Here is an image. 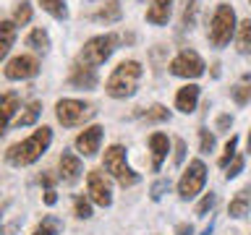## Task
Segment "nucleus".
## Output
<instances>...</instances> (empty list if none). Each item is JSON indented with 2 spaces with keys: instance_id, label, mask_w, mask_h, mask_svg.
<instances>
[{
  "instance_id": "nucleus-27",
  "label": "nucleus",
  "mask_w": 251,
  "mask_h": 235,
  "mask_svg": "<svg viewBox=\"0 0 251 235\" xmlns=\"http://www.w3.org/2000/svg\"><path fill=\"white\" fill-rule=\"evenodd\" d=\"M29 21H31V5L19 3V8H16V13H13V24L16 26H26Z\"/></svg>"
},
{
  "instance_id": "nucleus-32",
  "label": "nucleus",
  "mask_w": 251,
  "mask_h": 235,
  "mask_svg": "<svg viewBox=\"0 0 251 235\" xmlns=\"http://www.w3.org/2000/svg\"><path fill=\"white\" fill-rule=\"evenodd\" d=\"M215 201H217V196H215V193H207V196H204V199L199 201V207H196V214L204 217L212 207H215Z\"/></svg>"
},
{
  "instance_id": "nucleus-1",
  "label": "nucleus",
  "mask_w": 251,
  "mask_h": 235,
  "mask_svg": "<svg viewBox=\"0 0 251 235\" xmlns=\"http://www.w3.org/2000/svg\"><path fill=\"white\" fill-rule=\"evenodd\" d=\"M50 141H52V131L47 128V125H42L34 136H29V139H24L21 144H13L11 149H8V162L16 164V167H24V164H31V162H37L39 157H42L47 152V146H50Z\"/></svg>"
},
{
  "instance_id": "nucleus-25",
  "label": "nucleus",
  "mask_w": 251,
  "mask_h": 235,
  "mask_svg": "<svg viewBox=\"0 0 251 235\" xmlns=\"http://www.w3.org/2000/svg\"><path fill=\"white\" fill-rule=\"evenodd\" d=\"M141 118H144L147 123H162V120H168V118H170V113L162 105H152L147 113H141Z\"/></svg>"
},
{
  "instance_id": "nucleus-6",
  "label": "nucleus",
  "mask_w": 251,
  "mask_h": 235,
  "mask_svg": "<svg viewBox=\"0 0 251 235\" xmlns=\"http://www.w3.org/2000/svg\"><path fill=\"white\" fill-rule=\"evenodd\" d=\"M55 115L63 125L74 128V125H81L84 120H89L94 115V105L89 102H81V99H60L55 105Z\"/></svg>"
},
{
  "instance_id": "nucleus-2",
  "label": "nucleus",
  "mask_w": 251,
  "mask_h": 235,
  "mask_svg": "<svg viewBox=\"0 0 251 235\" xmlns=\"http://www.w3.org/2000/svg\"><path fill=\"white\" fill-rule=\"evenodd\" d=\"M139 78H141V66L136 60H123L113 73H110L107 84H105V92L115 99H126L136 92L139 86Z\"/></svg>"
},
{
  "instance_id": "nucleus-39",
  "label": "nucleus",
  "mask_w": 251,
  "mask_h": 235,
  "mask_svg": "<svg viewBox=\"0 0 251 235\" xmlns=\"http://www.w3.org/2000/svg\"><path fill=\"white\" fill-rule=\"evenodd\" d=\"M55 201H58V196H55V191H52V188H50V191L45 193V204H47V207H52Z\"/></svg>"
},
{
  "instance_id": "nucleus-7",
  "label": "nucleus",
  "mask_w": 251,
  "mask_h": 235,
  "mask_svg": "<svg viewBox=\"0 0 251 235\" xmlns=\"http://www.w3.org/2000/svg\"><path fill=\"white\" fill-rule=\"evenodd\" d=\"M204 180H207V167H204L201 160H194L191 164H188V170L178 180V196L183 201L194 199V196L204 188Z\"/></svg>"
},
{
  "instance_id": "nucleus-28",
  "label": "nucleus",
  "mask_w": 251,
  "mask_h": 235,
  "mask_svg": "<svg viewBox=\"0 0 251 235\" xmlns=\"http://www.w3.org/2000/svg\"><path fill=\"white\" fill-rule=\"evenodd\" d=\"M58 230H60V222L55 217H45L42 219V225L34 230V235H58Z\"/></svg>"
},
{
  "instance_id": "nucleus-35",
  "label": "nucleus",
  "mask_w": 251,
  "mask_h": 235,
  "mask_svg": "<svg viewBox=\"0 0 251 235\" xmlns=\"http://www.w3.org/2000/svg\"><path fill=\"white\" fill-rule=\"evenodd\" d=\"M241 170H243V157H235V160H233V164H230V167H227V172H225V178L230 180V178H235V175H238Z\"/></svg>"
},
{
  "instance_id": "nucleus-17",
  "label": "nucleus",
  "mask_w": 251,
  "mask_h": 235,
  "mask_svg": "<svg viewBox=\"0 0 251 235\" xmlns=\"http://www.w3.org/2000/svg\"><path fill=\"white\" fill-rule=\"evenodd\" d=\"M78 175H81V160L71 152H63L60 154V178L74 183V180H78Z\"/></svg>"
},
{
  "instance_id": "nucleus-26",
  "label": "nucleus",
  "mask_w": 251,
  "mask_h": 235,
  "mask_svg": "<svg viewBox=\"0 0 251 235\" xmlns=\"http://www.w3.org/2000/svg\"><path fill=\"white\" fill-rule=\"evenodd\" d=\"M199 8H201V0H188V3H186V8H183V26H186V29L196 24Z\"/></svg>"
},
{
  "instance_id": "nucleus-15",
  "label": "nucleus",
  "mask_w": 251,
  "mask_h": 235,
  "mask_svg": "<svg viewBox=\"0 0 251 235\" xmlns=\"http://www.w3.org/2000/svg\"><path fill=\"white\" fill-rule=\"evenodd\" d=\"M149 146H152V170L157 172L162 167V160L168 157L170 141H168L165 133H152V136H149Z\"/></svg>"
},
{
  "instance_id": "nucleus-31",
  "label": "nucleus",
  "mask_w": 251,
  "mask_h": 235,
  "mask_svg": "<svg viewBox=\"0 0 251 235\" xmlns=\"http://www.w3.org/2000/svg\"><path fill=\"white\" fill-rule=\"evenodd\" d=\"M121 16V5H118V0H113V3H107V8H102V11L94 16V19H105V21H113Z\"/></svg>"
},
{
  "instance_id": "nucleus-21",
  "label": "nucleus",
  "mask_w": 251,
  "mask_h": 235,
  "mask_svg": "<svg viewBox=\"0 0 251 235\" xmlns=\"http://www.w3.org/2000/svg\"><path fill=\"white\" fill-rule=\"evenodd\" d=\"M39 113H42V105H39V102H29L26 110L16 118V125H19V128H21V125H31L39 118Z\"/></svg>"
},
{
  "instance_id": "nucleus-3",
  "label": "nucleus",
  "mask_w": 251,
  "mask_h": 235,
  "mask_svg": "<svg viewBox=\"0 0 251 235\" xmlns=\"http://www.w3.org/2000/svg\"><path fill=\"white\" fill-rule=\"evenodd\" d=\"M118 47V34H100V37H92L89 42L81 47V52H78V63H84V66H100V63H105L110 55L115 52Z\"/></svg>"
},
{
  "instance_id": "nucleus-10",
  "label": "nucleus",
  "mask_w": 251,
  "mask_h": 235,
  "mask_svg": "<svg viewBox=\"0 0 251 235\" xmlns=\"http://www.w3.org/2000/svg\"><path fill=\"white\" fill-rule=\"evenodd\" d=\"M39 73V63L31 58V55H19L5 66V76L11 81H21V78H31Z\"/></svg>"
},
{
  "instance_id": "nucleus-34",
  "label": "nucleus",
  "mask_w": 251,
  "mask_h": 235,
  "mask_svg": "<svg viewBox=\"0 0 251 235\" xmlns=\"http://www.w3.org/2000/svg\"><path fill=\"white\" fill-rule=\"evenodd\" d=\"M170 188V180H157V183L152 186V199L157 201V199H162V193Z\"/></svg>"
},
{
  "instance_id": "nucleus-37",
  "label": "nucleus",
  "mask_w": 251,
  "mask_h": 235,
  "mask_svg": "<svg viewBox=\"0 0 251 235\" xmlns=\"http://www.w3.org/2000/svg\"><path fill=\"white\" fill-rule=\"evenodd\" d=\"M176 235H194V225L180 222V225H178V230H176Z\"/></svg>"
},
{
  "instance_id": "nucleus-19",
  "label": "nucleus",
  "mask_w": 251,
  "mask_h": 235,
  "mask_svg": "<svg viewBox=\"0 0 251 235\" xmlns=\"http://www.w3.org/2000/svg\"><path fill=\"white\" fill-rule=\"evenodd\" d=\"M233 99L238 102V105H246V102L251 99V73H243L241 81L233 86Z\"/></svg>"
},
{
  "instance_id": "nucleus-22",
  "label": "nucleus",
  "mask_w": 251,
  "mask_h": 235,
  "mask_svg": "<svg viewBox=\"0 0 251 235\" xmlns=\"http://www.w3.org/2000/svg\"><path fill=\"white\" fill-rule=\"evenodd\" d=\"M39 5H42L50 16H55V19H66L68 16L66 0H39Z\"/></svg>"
},
{
  "instance_id": "nucleus-36",
  "label": "nucleus",
  "mask_w": 251,
  "mask_h": 235,
  "mask_svg": "<svg viewBox=\"0 0 251 235\" xmlns=\"http://www.w3.org/2000/svg\"><path fill=\"white\" fill-rule=\"evenodd\" d=\"M183 157H186V141L178 139V141H176V157H173V162L180 164V162H183Z\"/></svg>"
},
{
  "instance_id": "nucleus-14",
  "label": "nucleus",
  "mask_w": 251,
  "mask_h": 235,
  "mask_svg": "<svg viewBox=\"0 0 251 235\" xmlns=\"http://www.w3.org/2000/svg\"><path fill=\"white\" fill-rule=\"evenodd\" d=\"M196 102H199V86L196 84H186L178 89V97H176V107L180 113H194L196 110Z\"/></svg>"
},
{
  "instance_id": "nucleus-13",
  "label": "nucleus",
  "mask_w": 251,
  "mask_h": 235,
  "mask_svg": "<svg viewBox=\"0 0 251 235\" xmlns=\"http://www.w3.org/2000/svg\"><path fill=\"white\" fill-rule=\"evenodd\" d=\"M16 110H19V94L16 92L0 94V136L5 133V128H8V123H11Z\"/></svg>"
},
{
  "instance_id": "nucleus-40",
  "label": "nucleus",
  "mask_w": 251,
  "mask_h": 235,
  "mask_svg": "<svg viewBox=\"0 0 251 235\" xmlns=\"http://www.w3.org/2000/svg\"><path fill=\"white\" fill-rule=\"evenodd\" d=\"M249 152H251V131H249Z\"/></svg>"
},
{
  "instance_id": "nucleus-29",
  "label": "nucleus",
  "mask_w": 251,
  "mask_h": 235,
  "mask_svg": "<svg viewBox=\"0 0 251 235\" xmlns=\"http://www.w3.org/2000/svg\"><path fill=\"white\" fill-rule=\"evenodd\" d=\"M74 209H76L78 219H89L92 217V207H89V201H86L84 196H76V199H74Z\"/></svg>"
},
{
  "instance_id": "nucleus-23",
  "label": "nucleus",
  "mask_w": 251,
  "mask_h": 235,
  "mask_svg": "<svg viewBox=\"0 0 251 235\" xmlns=\"http://www.w3.org/2000/svg\"><path fill=\"white\" fill-rule=\"evenodd\" d=\"M26 42H29V47H34V50L45 52L47 47H50V37H47V31H45V29H34V31L29 34Z\"/></svg>"
},
{
  "instance_id": "nucleus-33",
  "label": "nucleus",
  "mask_w": 251,
  "mask_h": 235,
  "mask_svg": "<svg viewBox=\"0 0 251 235\" xmlns=\"http://www.w3.org/2000/svg\"><path fill=\"white\" fill-rule=\"evenodd\" d=\"M199 136H201V152H212V149H215V136H212L207 128H201Z\"/></svg>"
},
{
  "instance_id": "nucleus-8",
  "label": "nucleus",
  "mask_w": 251,
  "mask_h": 235,
  "mask_svg": "<svg viewBox=\"0 0 251 235\" xmlns=\"http://www.w3.org/2000/svg\"><path fill=\"white\" fill-rule=\"evenodd\" d=\"M170 73L180 78H199L204 73V60L199 58L196 50H183L178 52L170 63Z\"/></svg>"
},
{
  "instance_id": "nucleus-30",
  "label": "nucleus",
  "mask_w": 251,
  "mask_h": 235,
  "mask_svg": "<svg viewBox=\"0 0 251 235\" xmlns=\"http://www.w3.org/2000/svg\"><path fill=\"white\" fill-rule=\"evenodd\" d=\"M235 146H238V139L230 136V139H227V144H225V154L220 157V167H227V164H230V160L235 157Z\"/></svg>"
},
{
  "instance_id": "nucleus-24",
  "label": "nucleus",
  "mask_w": 251,
  "mask_h": 235,
  "mask_svg": "<svg viewBox=\"0 0 251 235\" xmlns=\"http://www.w3.org/2000/svg\"><path fill=\"white\" fill-rule=\"evenodd\" d=\"M227 212H230V217H243L249 212V199H246V191H241L235 199L230 201V207H227Z\"/></svg>"
},
{
  "instance_id": "nucleus-11",
  "label": "nucleus",
  "mask_w": 251,
  "mask_h": 235,
  "mask_svg": "<svg viewBox=\"0 0 251 235\" xmlns=\"http://www.w3.org/2000/svg\"><path fill=\"white\" fill-rule=\"evenodd\" d=\"M100 141H102V128L100 125H92V128H86L76 136V149L84 157H94L100 149Z\"/></svg>"
},
{
  "instance_id": "nucleus-12",
  "label": "nucleus",
  "mask_w": 251,
  "mask_h": 235,
  "mask_svg": "<svg viewBox=\"0 0 251 235\" xmlns=\"http://www.w3.org/2000/svg\"><path fill=\"white\" fill-rule=\"evenodd\" d=\"M71 84L76 86V89H94L97 86V70L92 66H84V63L76 60V66L71 68Z\"/></svg>"
},
{
  "instance_id": "nucleus-9",
  "label": "nucleus",
  "mask_w": 251,
  "mask_h": 235,
  "mask_svg": "<svg viewBox=\"0 0 251 235\" xmlns=\"http://www.w3.org/2000/svg\"><path fill=\"white\" fill-rule=\"evenodd\" d=\"M86 188H89V196H92L94 204H100V207H110V204H113V191H110V180L105 178V172L89 170V175H86Z\"/></svg>"
},
{
  "instance_id": "nucleus-20",
  "label": "nucleus",
  "mask_w": 251,
  "mask_h": 235,
  "mask_svg": "<svg viewBox=\"0 0 251 235\" xmlns=\"http://www.w3.org/2000/svg\"><path fill=\"white\" fill-rule=\"evenodd\" d=\"M238 52L241 55L251 52V19H243L238 24Z\"/></svg>"
},
{
  "instance_id": "nucleus-38",
  "label": "nucleus",
  "mask_w": 251,
  "mask_h": 235,
  "mask_svg": "<svg viewBox=\"0 0 251 235\" xmlns=\"http://www.w3.org/2000/svg\"><path fill=\"white\" fill-rule=\"evenodd\" d=\"M227 125H230V115H220V120H217V128H220V131H225Z\"/></svg>"
},
{
  "instance_id": "nucleus-18",
  "label": "nucleus",
  "mask_w": 251,
  "mask_h": 235,
  "mask_svg": "<svg viewBox=\"0 0 251 235\" xmlns=\"http://www.w3.org/2000/svg\"><path fill=\"white\" fill-rule=\"evenodd\" d=\"M16 42V24L13 21H0V60L11 52Z\"/></svg>"
},
{
  "instance_id": "nucleus-16",
  "label": "nucleus",
  "mask_w": 251,
  "mask_h": 235,
  "mask_svg": "<svg viewBox=\"0 0 251 235\" xmlns=\"http://www.w3.org/2000/svg\"><path fill=\"white\" fill-rule=\"evenodd\" d=\"M170 11H173V0H154L147 8V21L154 24V26H162V24H168Z\"/></svg>"
},
{
  "instance_id": "nucleus-4",
  "label": "nucleus",
  "mask_w": 251,
  "mask_h": 235,
  "mask_svg": "<svg viewBox=\"0 0 251 235\" xmlns=\"http://www.w3.org/2000/svg\"><path fill=\"white\" fill-rule=\"evenodd\" d=\"M235 31V13L230 5L220 3L215 16H212V24H209V42L215 47H225L227 42H230Z\"/></svg>"
},
{
  "instance_id": "nucleus-5",
  "label": "nucleus",
  "mask_w": 251,
  "mask_h": 235,
  "mask_svg": "<svg viewBox=\"0 0 251 235\" xmlns=\"http://www.w3.org/2000/svg\"><path fill=\"white\" fill-rule=\"evenodd\" d=\"M105 170L113 172V178L121 183L123 188L126 186H136L139 183V172H133L126 162V149L121 144H113L105 152Z\"/></svg>"
}]
</instances>
